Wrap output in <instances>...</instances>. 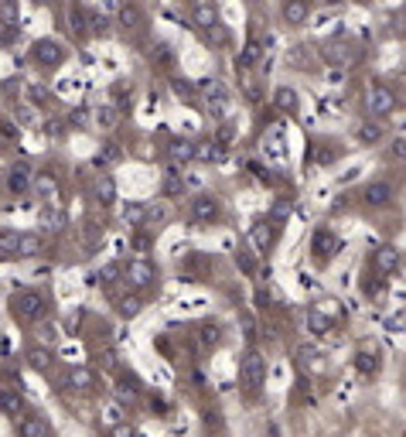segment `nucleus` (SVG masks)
Returning <instances> with one entry per match:
<instances>
[{
	"label": "nucleus",
	"instance_id": "1",
	"mask_svg": "<svg viewBox=\"0 0 406 437\" xmlns=\"http://www.w3.org/2000/svg\"><path fill=\"white\" fill-rule=\"evenodd\" d=\"M48 311H52V301H48V294H45V290L24 287V290H18V294L11 297V314H14L21 324L45 322V318H48Z\"/></svg>",
	"mask_w": 406,
	"mask_h": 437
},
{
	"label": "nucleus",
	"instance_id": "2",
	"mask_svg": "<svg viewBox=\"0 0 406 437\" xmlns=\"http://www.w3.org/2000/svg\"><path fill=\"white\" fill-rule=\"evenodd\" d=\"M198 96H202V103H205V113H212L215 120H229V89H226V82L222 79H202L198 82Z\"/></svg>",
	"mask_w": 406,
	"mask_h": 437
},
{
	"label": "nucleus",
	"instance_id": "3",
	"mask_svg": "<svg viewBox=\"0 0 406 437\" xmlns=\"http://www.w3.org/2000/svg\"><path fill=\"white\" fill-rule=\"evenodd\" d=\"M239 382H243V390H246V397H256V393H263V382H267V359L260 356V352H246L243 362H239Z\"/></svg>",
	"mask_w": 406,
	"mask_h": 437
},
{
	"label": "nucleus",
	"instance_id": "4",
	"mask_svg": "<svg viewBox=\"0 0 406 437\" xmlns=\"http://www.w3.org/2000/svg\"><path fill=\"white\" fill-rule=\"evenodd\" d=\"M400 110V99H396V93L389 89V86H383V82H372L366 89V113L369 120H383V116H393Z\"/></svg>",
	"mask_w": 406,
	"mask_h": 437
},
{
	"label": "nucleus",
	"instance_id": "5",
	"mask_svg": "<svg viewBox=\"0 0 406 437\" xmlns=\"http://www.w3.org/2000/svg\"><path fill=\"white\" fill-rule=\"evenodd\" d=\"M280 243V219H260L256 226L250 229V246L253 253H260V256H273V249Z\"/></svg>",
	"mask_w": 406,
	"mask_h": 437
},
{
	"label": "nucleus",
	"instance_id": "6",
	"mask_svg": "<svg viewBox=\"0 0 406 437\" xmlns=\"http://www.w3.org/2000/svg\"><path fill=\"white\" fill-rule=\"evenodd\" d=\"M342 236L338 232H331L328 226H321V229H314V236H311V256H314V263L318 266H325L331 263L338 253H342Z\"/></svg>",
	"mask_w": 406,
	"mask_h": 437
},
{
	"label": "nucleus",
	"instance_id": "7",
	"mask_svg": "<svg viewBox=\"0 0 406 437\" xmlns=\"http://www.w3.org/2000/svg\"><path fill=\"white\" fill-rule=\"evenodd\" d=\"M35 171H31V164L28 161H14V164H7V174H4V188L11 198H21V195H31L35 191Z\"/></svg>",
	"mask_w": 406,
	"mask_h": 437
},
{
	"label": "nucleus",
	"instance_id": "8",
	"mask_svg": "<svg viewBox=\"0 0 406 437\" xmlns=\"http://www.w3.org/2000/svg\"><path fill=\"white\" fill-rule=\"evenodd\" d=\"M188 219H192L195 226H212L222 219V205H219V198L209 195V191H198L192 198V205H188Z\"/></svg>",
	"mask_w": 406,
	"mask_h": 437
},
{
	"label": "nucleus",
	"instance_id": "9",
	"mask_svg": "<svg viewBox=\"0 0 406 437\" xmlns=\"http://www.w3.org/2000/svg\"><path fill=\"white\" fill-rule=\"evenodd\" d=\"M28 55H31V62H35L38 69L52 72V69H58V65L65 62V48H62L58 41H52V38H38V41H31Z\"/></svg>",
	"mask_w": 406,
	"mask_h": 437
},
{
	"label": "nucleus",
	"instance_id": "10",
	"mask_svg": "<svg viewBox=\"0 0 406 437\" xmlns=\"http://www.w3.org/2000/svg\"><path fill=\"white\" fill-rule=\"evenodd\" d=\"M321 58H325L328 65H335V69H348V65L359 62V48L345 38H331L321 45Z\"/></svg>",
	"mask_w": 406,
	"mask_h": 437
},
{
	"label": "nucleus",
	"instance_id": "11",
	"mask_svg": "<svg viewBox=\"0 0 406 437\" xmlns=\"http://www.w3.org/2000/svg\"><path fill=\"white\" fill-rule=\"evenodd\" d=\"M164 157H168L171 168H185V164L198 161V144H195L192 137H168V144H164Z\"/></svg>",
	"mask_w": 406,
	"mask_h": 437
},
{
	"label": "nucleus",
	"instance_id": "12",
	"mask_svg": "<svg viewBox=\"0 0 406 437\" xmlns=\"http://www.w3.org/2000/svg\"><path fill=\"white\" fill-rule=\"evenodd\" d=\"M369 263H372V273L376 277H393L396 270H400V263H403V253L396 246H389V243H383V246L372 249V256H369Z\"/></svg>",
	"mask_w": 406,
	"mask_h": 437
},
{
	"label": "nucleus",
	"instance_id": "13",
	"mask_svg": "<svg viewBox=\"0 0 406 437\" xmlns=\"http://www.w3.org/2000/svg\"><path fill=\"white\" fill-rule=\"evenodd\" d=\"M127 284L134 287V290H147V287H154L157 284V263L154 260H134V263H127Z\"/></svg>",
	"mask_w": 406,
	"mask_h": 437
},
{
	"label": "nucleus",
	"instance_id": "14",
	"mask_svg": "<svg viewBox=\"0 0 406 437\" xmlns=\"http://www.w3.org/2000/svg\"><path fill=\"white\" fill-rule=\"evenodd\" d=\"M355 369H359V376H379L383 373V352H379V345L376 342H362L359 345V352H355Z\"/></svg>",
	"mask_w": 406,
	"mask_h": 437
},
{
	"label": "nucleus",
	"instance_id": "15",
	"mask_svg": "<svg viewBox=\"0 0 406 437\" xmlns=\"http://www.w3.org/2000/svg\"><path fill=\"white\" fill-rule=\"evenodd\" d=\"M188 18H192V24L205 35V31H215L219 24H222V18H219V7H215L212 0H195L192 7H188Z\"/></svg>",
	"mask_w": 406,
	"mask_h": 437
},
{
	"label": "nucleus",
	"instance_id": "16",
	"mask_svg": "<svg viewBox=\"0 0 406 437\" xmlns=\"http://www.w3.org/2000/svg\"><path fill=\"white\" fill-rule=\"evenodd\" d=\"M18 437H55V427L48 424V417H45V414H38V410H28V414L18 420Z\"/></svg>",
	"mask_w": 406,
	"mask_h": 437
},
{
	"label": "nucleus",
	"instance_id": "17",
	"mask_svg": "<svg viewBox=\"0 0 406 437\" xmlns=\"http://www.w3.org/2000/svg\"><path fill=\"white\" fill-rule=\"evenodd\" d=\"M393 198H396V188L389 181H369L362 188V202L369 209H386V205H393Z\"/></svg>",
	"mask_w": 406,
	"mask_h": 437
},
{
	"label": "nucleus",
	"instance_id": "18",
	"mask_svg": "<svg viewBox=\"0 0 406 437\" xmlns=\"http://www.w3.org/2000/svg\"><path fill=\"white\" fill-rule=\"evenodd\" d=\"M352 137H355V144H362V147H376V144H383V137H386V127H383V120H359L355 123V130H352Z\"/></svg>",
	"mask_w": 406,
	"mask_h": 437
},
{
	"label": "nucleus",
	"instance_id": "19",
	"mask_svg": "<svg viewBox=\"0 0 406 437\" xmlns=\"http://www.w3.org/2000/svg\"><path fill=\"white\" fill-rule=\"evenodd\" d=\"M65 382L72 386V390H79V393H93L96 390L99 376L89 369V365H72L69 373H65Z\"/></svg>",
	"mask_w": 406,
	"mask_h": 437
},
{
	"label": "nucleus",
	"instance_id": "20",
	"mask_svg": "<svg viewBox=\"0 0 406 437\" xmlns=\"http://www.w3.org/2000/svg\"><path fill=\"white\" fill-rule=\"evenodd\" d=\"M24 359H28V365H31L35 373H41V376L55 369V352H52V348H45V345H31Z\"/></svg>",
	"mask_w": 406,
	"mask_h": 437
},
{
	"label": "nucleus",
	"instance_id": "21",
	"mask_svg": "<svg viewBox=\"0 0 406 437\" xmlns=\"http://www.w3.org/2000/svg\"><path fill=\"white\" fill-rule=\"evenodd\" d=\"M273 106H277V113H287L294 116L301 110V96L294 86H277V93H273Z\"/></svg>",
	"mask_w": 406,
	"mask_h": 437
},
{
	"label": "nucleus",
	"instance_id": "22",
	"mask_svg": "<svg viewBox=\"0 0 406 437\" xmlns=\"http://www.w3.org/2000/svg\"><path fill=\"white\" fill-rule=\"evenodd\" d=\"M116 24H120L123 31H140V28H144V11H140L137 4H120V7H116Z\"/></svg>",
	"mask_w": 406,
	"mask_h": 437
},
{
	"label": "nucleus",
	"instance_id": "23",
	"mask_svg": "<svg viewBox=\"0 0 406 437\" xmlns=\"http://www.w3.org/2000/svg\"><path fill=\"white\" fill-rule=\"evenodd\" d=\"M280 18L287 21L290 28H301V24L311 18V4H304V0H284V7H280Z\"/></svg>",
	"mask_w": 406,
	"mask_h": 437
},
{
	"label": "nucleus",
	"instance_id": "24",
	"mask_svg": "<svg viewBox=\"0 0 406 437\" xmlns=\"http://www.w3.org/2000/svg\"><path fill=\"white\" fill-rule=\"evenodd\" d=\"M0 403H4V414L18 424L24 414H28V407H24V399L21 393H14V386H4V393H0Z\"/></svg>",
	"mask_w": 406,
	"mask_h": 437
},
{
	"label": "nucleus",
	"instance_id": "25",
	"mask_svg": "<svg viewBox=\"0 0 406 437\" xmlns=\"http://www.w3.org/2000/svg\"><path fill=\"white\" fill-rule=\"evenodd\" d=\"M222 339H226V331H222V324L215 322V318H209V322L198 324V342L205 345V348H219V345H222Z\"/></svg>",
	"mask_w": 406,
	"mask_h": 437
},
{
	"label": "nucleus",
	"instance_id": "26",
	"mask_svg": "<svg viewBox=\"0 0 406 437\" xmlns=\"http://www.w3.org/2000/svg\"><path fill=\"white\" fill-rule=\"evenodd\" d=\"M123 222H127V226H134L137 232H140V229L151 222V212H147V205H144V202H127V205H123Z\"/></svg>",
	"mask_w": 406,
	"mask_h": 437
},
{
	"label": "nucleus",
	"instance_id": "27",
	"mask_svg": "<svg viewBox=\"0 0 406 437\" xmlns=\"http://www.w3.org/2000/svg\"><path fill=\"white\" fill-rule=\"evenodd\" d=\"M147 62L154 69H174V48L168 41H157V45H151V52H147Z\"/></svg>",
	"mask_w": 406,
	"mask_h": 437
},
{
	"label": "nucleus",
	"instance_id": "28",
	"mask_svg": "<svg viewBox=\"0 0 406 437\" xmlns=\"http://www.w3.org/2000/svg\"><path fill=\"white\" fill-rule=\"evenodd\" d=\"M41 226H45V232H65L69 219H65V212L55 209V205H41Z\"/></svg>",
	"mask_w": 406,
	"mask_h": 437
},
{
	"label": "nucleus",
	"instance_id": "29",
	"mask_svg": "<svg viewBox=\"0 0 406 437\" xmlns=\"http://www.w3.org/2000/svg\"><path fill=\"white\" fill-rule=\"evenodd\" d=\"M65 21H69V31H72V35H76L79 41H82V38H89V24H86V7H76V4H72V7L65 11Z\"/></svg>",
	"mask_w": 406,
	"mask_h": 437
},
{
	"label": "nucleus",
	"instance_id": "30",
	"mask_svg": "<svg viewBox=\"0 0 406 437\" xmlns=\"http://www.w3.org/2000/svg\"><path fill=\"white\" fill-rule=\"evenodd\" d=\"M45 249V239L38 232H21V243H18V260H31Z\"/></svg>",
	"mask_w": 406,
	"mask_h": 437
},
{
	"label": "nucleus",
	"instance_id": "31",
	"mask_svg": "<svg viewBox=\"0 0 406 437\" xmlns=\"http://www.w3.org/2000/svg\"><path fill=\"white\" fill-rule=\"evenodd\" d=\"M120 161H123V151H120V144H113V140L99 144V151H96V164H103V168H116Z\"/></svg>",
	"mask_w": 406,
	"mask_h": 437
},
{
	"label": "nucleus",
	"instance_id": "32",
	"mask_svg": "<svg viewBox=\"0 0 406 437\" xmlns=\"http://www.w3.org/2000/svg\"><path fill=\"white\" fill-rule=\"evenodd\" d=\"M147 212H151V226H164V222H171V219H174V205H171V202H164V198L151 202V205H147Z\"/></svg>",
	"mask_w": 406,
	"mask_h": 437
},
{
	"label": "nucleus",
	"instance_id": "33",
	"mask_svg": "<svg viewBox=\"0 0 406 437\" xmlns=\"http://www.w3.org/2000/svg\"><path fill=\"white\" fill-rule=\"evenodd\" d=\"M86 24H89V35H96V38H106V35H110V21H106L103 11L86 7Z\"/></svg>",
	"mask_w": 406,
	"mask_h": 437
},
{
	"label": "nucleus",
	"instance_id": "34",
	"mask_svg": "<svg viewBox=\"0 0 406 437\" xmlns=\"http://www.w3.org/2000/svg\"><path fill=\"white\" fill-rule=\"evenodd\" d=\"M171 93L178 96V99H185V103H195V99H198V82L174 76V79H171Z\"/></svg>",
	"mask_w": 406,
	"mask_h": 437
},
{
	"label": "nucleus",
	"instance_id": "35",
	"mask_svg": "<svg viewBox=\"0 0 406 437\" xmlns=\"http://www.w3.org/2000/svg\"><path fill=\"white\" fill-rule=\"evenodd\" d=\"M263 62V48H260V41L250 38L246 41V48H243V55H239V69L246 72V69H253V65H260Z\"/></svg>",
	"mask_w": 406,
	"mask_h": 437
},
{
	"label": "nucleus",
	"instance_id": "36",
	"mask_svg": "<svg viewBox=\"0 0 406 437\" xmlns=\"http://www.w3.org/2000/svg\"><path fill=\"white\" fill-rule=\"evenodd\" d=\"M198 161L219 164V161H226V147L219 140H205V144H198Z\"/></svg>",
	"mask_w": 406,
	"mask_h": 437
},
{
	"label": "nucleus",
	"instance_id": "37",
	"mask_svg": "<svg viewBox=\"0 0 406 437\" xmlns=\"http://www.w3.org/2000/svg\"><path fill=\"white\" fill-rule=\"evenodd\" d=\"M96 202L99 205H113L116 202V185L110 174H103V178H96Z\"/></svg>",
	"mask_w": 406,
	"mask_h": 437
},
{
	"label": "nucleus",
	"instance_id": "38",
	"mask_svg": "<svg viewBox=\"0 0 406 437\" xmlns=\"http://www.w3.org/2000/svg\"><path fill=\"white\" fill-rule=\"evenodd\" d=\"M140 307H144L140 294H120V301H116V311H120L123 318H137V314H140Z\"/></svg>",
	"mask_w": 406,
	"mask_h": 437
},
{
	"label": "nucleus",
	"instance_id": "39",
	"mask_svg": "<svg viewBox=\"0 0 406 437\" xmlns=\"http://www.w3.org/2000/svg\"><path fill=\"white\" fill-rule=\"evenodd\" d=\"M0 243H4V249H0V253H4V260H18L21 232H14V229H4V239H0Z\"/></svg>",
	"mask_w": 406,
	"mask_h": 437
},
{
	"label": "nucleus",
	"instance_id": "40",
	"mask_svg": "<svg viewBox=\"0 0 406 437\" xmlns=\"http://www.w3.org/2000/svg\"><path fill=\"white\" fill-rule=\"evenodd\" d=\"M116 120H120V110H116V106H110V103L96 110V127H103V130H113Z\"/></svg>",
	"mask_w": 406,
	"mask_h": 437
},
{
	"label": "nucleus",
	"instance_id": "41",
	"mask_svg": "<svg viewBox=\"0 0 406 437\" xmlns=\"http://www.w3.org/2000/svg\"><path fill=\"white\" fill-rule=\"evenodd\" d=\"M0 28H18V4L0 0Z\"/></svg>",
	"mask_w": 406,
	"mask_h": 437
},
{
	"label": "nucleus",
	"instance_id": "42",
	"mask_svg": "<svg viewBox=\"0 0 406 437\" xmlns=\"http://www.w3.org/2000/svg\"><path fill=\"white\" fill-rule=\"evenodd\" d=\"M41 130H45V137H52V140H62L65 120H62V116H45V120H41Z\"/></svg>",
	"mask_w": 406,
	"mask_h": 437
},
{
	"label": "nucleus",
	"instance_id": "43",
	"mask_svg": "<svg viewBox=\"0 0 406 437\" xmlns=\"http://www.w3.org/2000/svg\"><path fill=\"white\" fill-rule=\"evenodd\" d=\"M35 195H38L41 202H52V198H55V178H52V174L38 178V181H35Z\"/></svg>",
	"mask_w": 406,
	"mask_h": 437
},
{
	"label": "nucleus",
	"instance_id": "44",
	"mask_svg": "<svg viewBox=\"0 0 406 437\" xmlns=\"http://www.w3.org/2000/svg\"><path fill=\"white\" fill-rule=\"evenodd\" d=\"M308 324H311V331H314V335H325V331H328V318H325L318 307H311V311H308Z\"/></svg>",
	"mask_w": 406,
	"mask_h": 437
},
{
	"label": "nucleus",
	"instance_id": "45",
	"mask_svg": "<svg viewBox=\"0 0 406 437\" xmlns=\"http://www.w3.org/2000/svg\"><path fill=\"white\" fill-rule=\"evenodd\" d=\"M93 362H96L99 369H116V356H113V348H96Z\"/></svg>",
	"mask_w": 406,
	"mask_h": 437
},
{
	"label": "nucleus",
	"instance_id": "46",
	"mask_svg": "<svg viewBox=\"0 0 406 437\" xmlns=\"http://www.w3.org/2000/svg\"><path fill=\"white\" fill-rule=\"evenodd\" d=\"M389 157L400 161V164H406V137H393V144H389Z\"/></svg>",
	"mask_w": 406,
	"mask_h": 437
},
{
	"label": "nucleus",
	"instance_id": "47",
	"mask_svg": "<svg viewBox=\"0 0 406 437\" xmlns=\"http://www.w3.org/2000/svg\"><path fill=\"white\" fill-rule=\"evenodd\" d=\"M55 324H41L38 328V345H45V348H52V345H55Z\"/></svg>",
	"mask_w": 406,
	"mask_h": 437
},
{
	"label": "nucleus",
	"instance_id": "48",
	"mask_svg": "<svg viewBox=\"0 0 406 437\" xmlns=\"http://www.w3.org/2000/svg\"><path fill=\"white\" fill-rule=\"evenodd\" d=\"M215 140H219L222 147H232V140H236V127H232L229 120H226V123L219 127V137H215Z\"/></svg>",
	"mask_w": 406,
	"mask_h": 437
},
{
	"label": "nucleus",
	"instance_id": "49",
	"mask_svg": "<svg viewBox=\"0 0 406 437\" xmlns=\"http://www.w3.org/2000/svg\"><path fill=\"white\" fill-rule=\"evenodd\" d=\"M134 249L137 253H147V249H151V232H147V229H140L134 236Z\"/></svg>",
	"mask_w": 406,
	"mask_h": 437
},
{
	"label": "nucleus",
	"instance_id": "50",
	"mask_svg": "<svg viewBox=\"0 0 406 437\" xmlns=\"http://www.w3.org/2000/svg\"><path fill=\"white\" fill-rule=\"evenodd\" d=\"M205 41H209V45H215V48H219V45H226V28L219 24L215 31H205Z\"/></svg>",
	"mask_w": 406,
	"mask_h": 437
},
{
	"label": "nucleus",
	"instance_id": "51",
	"mask_svg": "<svg viewBox=\"0 0 406 437\" xmlns=\"http://www.w3.org/2000/svg\"><path fill=\"white\" fill-rule=\"evenodd\" d=\"M18 137H21V130L14 127V120H4V140H7V144H14Z\"/></svg>",
	"mask_w": 406,
	"mask_h": 437
},
{
	"label": "nucleus",
	"instance_id": "52",
	"mask_svg": "<svg viewBox=\"0 0 406 437\" xmlns=\"http://www.w3.org/2000/svg\"><path fill=\"white\" fill-rule=\"evenodd\" d=\"M239 266H243V273H256V260L250 253H239Z\"/></svg>",
	"mask_w": 406,
	"mask_h": 437
},
{
	"label": "nucleus",
	"instance_id": "53",
	"mask_svg": "<svg viewBox=\"0 0 406 437\" xmlns=\"http://www.w3.org/2000/svg\"><path fill=\"white\" fill-rule=\"evenodd\" d=\"M106 420H110V424H120V420H123V414H120V407H116V403H110V407H106Z\"/></svg>",
	"mask_w": 406,
	"mask_h": 437
},
{
	"label": "nucleus",
	"instance_id": "54",
	"mask_svg": "<svg viewBox=\"0 0 406 437\" xmlns=\"http://www.w3.org/2000/svg\"><path fill=\"white\" fill-rule=\"evenodd\" d=\"M130 434H134L130 427H116V437H130Z\"/></svg>",
	"mask_w": 406,
	"mask_h": 437
},
{
	"label": "nucleus",
	"instance_id": "55",
	"mask_svg": "<svg viewBox=\"0 0 406 437\" xmlns=\"http://www.w3.org/2000/svg\"><path fill=\"white\" fill-rule=\"evenodd\" d=\"M403 390H406V376H403Z\"/></svg>",
	"mask_w": 406,
	"mask_h": 437
}]
</instances>
